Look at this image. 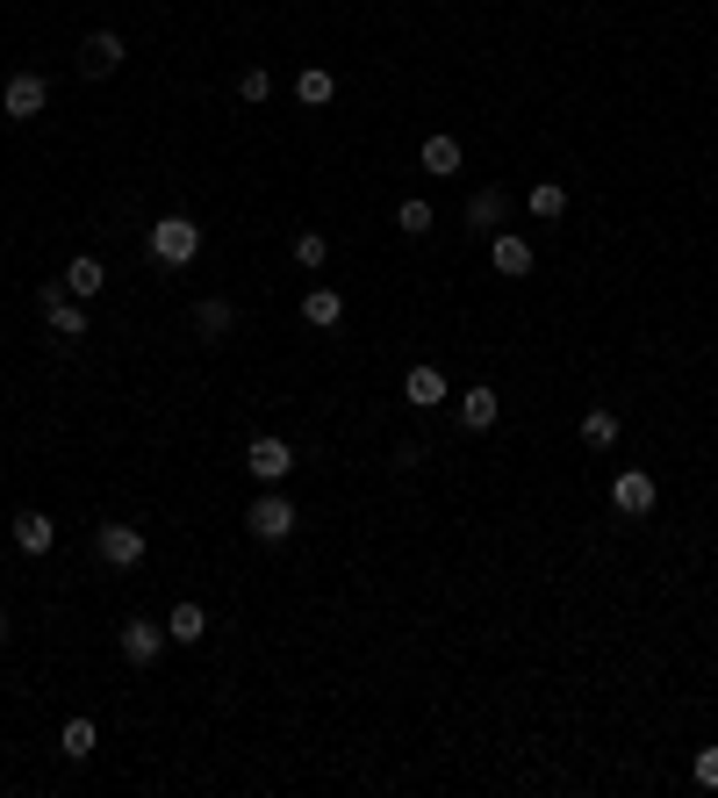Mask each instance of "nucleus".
I'll list each match as a JSON object with an SVG mask.
<instances>
[{
    "label": "nucleus",
    "instance_id": "nucleus-12",
    "mask_svg": "<svg viewBox=\"0 0 718 798\" xmlns=\"http://www.w3.org/2000/svg\"><path fill=\"white\" fill-rule=\"evenodd\" d=\"M202 633H208V611L180 597V605L166 611V641H172V647H194V641H202Z\"/></svg>",
    "mask_w": 718,
    "mask_h": 798
},
{
    "label": "nucleus",
    "instance_id": "nucleus-3",
    "mask_svg": "<svg viewBox=\"0 0 718 798\" xmlns=\"http://www.w3.org/2000/svg\"><path fill=\"white\" fill-rule=\"evenodd\" d=\"M295 519H302V511H295V503L280 497V489H266V497H259L252 511H244V525H252V539H266V547H280V539L295 533Z\"/></svg>",
    "mask_w": 718,
    "mask_h": 798
},
{
    "label": "nucleus",
    "instance_id": "nucleus-13",
    "mask_svg": "<svg viewBox=\"0 0 718 798\" xmlns=\"http://www.w3.org/2000/svg\"><path fill=\"white\" fill-rule=\"evenodd\" d=\"M618 432H625V425H618V410L611 403H589V410H582V446H618Z\"/></svg>",
    "mask_w": 718,
    "mask_h": 798
},
{
    "label": "nucleus",
    "instance_id": "nucleus-1",
    "mask_svg": "<svg viewBox=\"0 0 718 798\" xmlns=\"http://www.w3.org/2000/svg\"><path fill=\"white\" fill-rule=\"evenodd\" d=\"M194 252H202V224H188V216H158L152 224V260L158 266H188Z\"/></svg>",
    "mask_w": 718,
    "mask_h": 798
},
{
    "label": "nucleus",
    "instance_id": "nucleus-8",
    "mask_svg": "<svg viewBox=\"0 0 718 798\" xmlns=\"http://www.w3.org/2000/svg\"><path fill=\"white\" fill-rule=\"evenodd\" d=\"M44 317H51L58 338H86V302L65 296V281H58V288H44Z\"/></svg>",
    "mask_w": 718,
    "mask_h": 798
},
{
    "label": "nucleus",
    "instance_id": "nucleus-27",
    "mask_svg": "<svg viewBox=\"0 0 718 798\" xmlns=\"http://www.w3.org/2000/svg\"><path fill=\"white\" fill-rule=\"evenodd\" d=\"M690 777H697L704 791H718V748H697V763H690Z\"/></svg>",
    "mask_w": 718,
    "mask_h": 798
},
{
    "label": "nucleus",
    "instance_id": "nucleus-24",
    "mask_svg": "<svg viewBox=\"0 0 718 798\" xmlns=\"http://www.w3.org/2000/svg\"><path fill=\"white\" fill-rule=\"evenodd\" d=\"M58 748H65L72 763H86V755H94V719H65V734H58Z\"/></svg>",
    "mask_w": 718,
    "mask_h": 798
},
{
    "label": "nucleus",
    "instance_id": "nucleus-4",
    "mask_svg": "<svg viewBox=\"0 0 718 798\" xmlns=\"http://www.w3.org/2000/svg\"><path fill=\"white\" fill-rule=\"evenodd\" d=\"M44 102H51V80H44V72H15V80L0 87V108H8L15 122H36Z\"/></svg>",
    "mask_w": 718,
    "mask_h": 798
},
{
    "label": "nucleus",
    "instance_id": "nucleus-22",
    "mask_svg": "<svg viewBox=\"0 0 718 798\" xmlns=\"http://www.w3.org/2000/svg\"><path fill=\"white\" fill-rule=\"evenodd\" d=\"M424 174H460V138H424Z\"/></svg>",
    "mask_w": 718,
    "mask_h": 798
},
{
    "label": "nucleus",
    "instance_id": "nucleus-11",
    "mask_svg": "<svg viewBox=\"0 0 718 798\" xmlns=\"http://www.w3.org/2000/svg\"><path fill=\"white\" fill-rule=\"evenodd\" d=\"M489 266H496L503 281H525V274H531V238H517V230H496V252H489Z\"/></svg>",
    "mask_w": 718,
    "mask_h": 798
},
{
    "label": "nucleus",
    "instance_id": "nucleus-25",
    "mask_svg": "<svg viewBox=\"0 0 718 798\" xmlns=\"http://www.w3.org/2000/svg\"><path fill=\"white\" fill-rule=\"evenodd\" d=\"M395 224L410 230V238H424V230H431V202H417V194H410V202L395 209Z\"/></svg>",
    "mask_w": 718,
    "mask_h": 798
},
{
    "label": "nucleus",
    "instance_id": "nucleus-18",
    "mask_svg": "<svg viewBox=\"0 0 718 798\" xmlns=\"http://www.w3.org/2000/svg\"><path fill=\"white\" fill-rule=\"evenodd\" d=\"M531 216H539V224H561L567 216V188L561 180H531Z\"/></svg>",
    "mask_w": 718,
    "mask_h": 798
},
{
    "label": "nucleus",
    "instance_id": "nucleus-9",
    "mask_svg": "<svg viewBox=\"0 0 718 798\" xmlns=\"http://www.w3.org/2000/svg\"><path fill=\"white\" fill-rule=\"evenodd\" d=\"M116 65H122V36H116V29H94V36L80 44V72H86V80H108Z\"/></svg>",
    "mask_w": 718,
    "mask_h": 798
},
{
    "label": "nucleus",
    "instance_id": "nucleus-10",
    "mask_svg": "<svg viewBox=\"0 0 718 798\" xmlns=\"http://www.w3.org/2000/svg\"><path fill=\"white\" fill-rule=\"evenodd\" d=\"M403 403H417V410H439L445 403V374L431 360H417L410 374H403Z\"/></svg>",
    "mask_w": 718,
    "mask_h": 798
},
{
    "label": "nucleus",
    "instance_id": "nucleus-20",
    "mask_svg": "<svg viewBox=\"0 0 718 798\" xmlns=\"http://www.w3.org/2000/svg\"><path fill=\"white\" fill-rule=\"evenodd\" d=\"M288 252H295V266H302V274H316V266L331 260V238H324V230H295Z\"/></svg>",
    "mask_w": 718,
    "mask_h": 798
},
{
    "label": "nucleus",
    "instance_id": "nucleus-2",
    "mask_svg": "<svg viewBox=\"0 0 718 798\" xmlns=\"http://www.w3.org/2000/svg\"><path fill=\"white\" fill-rule=\"evenodd\" d=\"M244 468H252L266 489H280L295 475V446H288V439H274V432H259L252 446H244Z\"/></svg>",
    "mask_w": 718,
    "mask_h": 798
},
{
    "label": "nucleus",
    "instance_id": "nucleus-14",
    "mask_svg": "<svg viewBox=\"0 0 718 798\" xmlns=\"http://www.w3.org/2000/svg\"><path fill=\"white\" fill-rule=\"evenodd\" d=\"M15 547H22V555H51V547H58V525L44 519V511H22V519H15Z\"/></svg>",
    "mask_w": 718,
    "mask_h": 798
},
{
    "label": "nucleus",
    "instance_id": "nucleus-6",
    "mask_svg": "<svg viewBox=\"0 0 718 798\" xmlns=\"http://www.w3.org/2000/svg\"><path fill=\"white\" fill-rule=\"evenodd\" d=\"M654 503H661V489H654L647 468H625V475L611 483V511H618V519H647Z\"/></svg>",
    "mask_w": 718,
    "mask_h": 798
},
{
    "label": "nucleus",
    "instance_id": "nucleus-16",
    "mask_svg": "<svg viewBox=\"0 0 718 798\" xmlns=\"http://www.w3.org/2000/svg\"><path fill=\"white\" fill-rule=\"evenodd\" d=\"M101 281H108V266L94 260V252H80V260L65 266V288H72V296H80V302H86V296H101Z\"/></svg>",
    "mask_w": 718,
    "mask_h": 798
},
{
    "label": "nucleus",
    "instance_id": "nucleus-5",
    "mask_svg": "<svg viewBox=\"0 0 718 798\" xmlns=\"http://www.w3.org/2000/svg\"><path fill=\"white\" fill-rule=\"evenodd\" d=\"M94 555H101L108 569H137V561H144V533H137V525H122V519H108L101 533H94Z\"/></svg>",
    "mask_w": 718,
    "mask_h": 798
},
{
    "label": "nucleus",
    "instance_id": "nucleus-7",
    "mask_svg": "<svg viewBox=\"0 0 718 798\" xmlns=\"http://www.w3.org/2000/svg\"><path fill=\"white\" fill-rule=\"evenodd\" d=\"M122 655H130V669H152V662L166 655V626L130 619V626H122Z\"/></svg>",
    "mask_w": 718,
    "mask_h": 798
},
{
    "label": "nucleus",
    "instance_id": "nucleus-21",
    "mask_svg": "<svg viewBox=\"0 0 718 798\" xmlns=\"http://www.w3.org/2000/svg\"><path fill=\"white\" fill-rule=\"evenodd\" d=\"M503 209H511V202H503V188H481L475 202H467V224H475V230H496Z\"/></svg>",
    "mask_w": 718,
    "mask_h": 798
},
{
    "label": "nucleus",
    "instance_id": "nucleus-26",
    "mask_svg": "<svg viewBox=\"0 0 718 798\" xmlns=\"http://www.w3.org/2000/svg\"><path fill=\"white\" fill-rule=\"evenodd\" d=\"M238 94H244V102H266V94H274V72H266V65H244Z\"/></svg>",
    "mask_w": 718,
    "mask_h": 798
},
{
    "label": "nucleus",
    "instance_id": "nucleus-28",
    "mask_svg": "<svg viewBox=\"0 0 718 798\" xmlns=\"http://www.w3.org/2000/svg\"><path fill=\"white\" fill-rule=\"evenodd\" d=\"M0 641H8V611H0Z\"/></svg>",
    "mask_w": 718,
    "mask_h": 798
},
{
    "label": "nucleus",
    "instance_id": "nucleus-19",
    "mask_svg": "<svg viewBox=\"0 0 718 798\" xmlns=\"http://www.w3.org/2000/svg\"><path fill=\"white\" fill-rule=\"evenodd\" d=\"M295 94H302V108H324L331 94H338V80H331L324 65H302V72H295Z\"/></svg>",
    "mask_w": 718,
    "mask_h": 798
},
{
    "label": "nucleus",
    "instance_id": "nucleus-15",
    "mask_svg": "<svg viewBox=\"0 0 718 798\" xmlns=\"http://www.w3.org/2000/svg\"><path fill=\"white\" fill-rule=\"evenodd\" d=\"M496 410H503V396H496V389H467V396H460V425H467V432H489V425H496Z\"/></svg>",
    "mask_w": 718,
    "mask_h": 798
},
{
    "label": "nucleus",
    "instance_id": "nucleus-23",
    "mask_svg": "<svg viewBox=\"0 0 718 798\" xmlns=\"http://www.w3.org/2000/svg\"><path fill=\"white\" fill-rule=\"evenodd\" d=\"M194 331H202L208 346H216V338H230V302H216V296H208L202 310H194Z\"/></svg>",
    "mask_w": 718,
    "mask_h": 798
},
{
    "label": "nucleus",
    "instance_id": "nucleus-17",
    "mask_svg": "<svg viewBox=\"0 0 718 798\" xmlns=\"http://www.w3.org/2000/svg\"><path fill=\"white\" fill-rule=\"evenodd\" d=\"M302 317H309L316 331H331V324L345 317V296H338V288H309V296H302Z\"/></svg>",
    "mask_w": 718,
    "mask_h": 798
}]
</instances>
